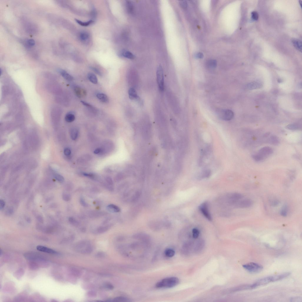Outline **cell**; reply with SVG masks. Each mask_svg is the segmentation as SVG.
Wrapping results in <instances>:
<instances>
[{
	"instance_id": "1",
	"label": "cell",
	"mask_w": 302,
	"mask_h": 302,
	"mask_svg": "<svg viewBox=\"0 0 302 302\" xmlns=\"http://www.w3.org/2000/svg\"><path fill=\"white\" fill-rule=\"evenodd\" d=\"M179 280L176 277H169L165 278L157 282L156 287L158 289L170 288L174 287L178 284Z\"/></svg>"
},
{
	"instance_id": "2",
	"label": "cell",
	"mask_w": 302,
	"mask_h": 302,
	"mask_svg": "<svg viewBox=\"0 0 302 302\" xmlns=\"http://www.w3.org/2000/svg\"><path fill=\"white\" fill-rule=\"evenodd\" d=\"M76 249L78 252L82 254H90L93 251L91 245L88 242L85 241L80 242L77 245Z\"/></svg>"
},
{
	"instance_id": "3",
	"label": "cell",
	"mask_w": 302,
	"mask_h": 302,
	"mask_svg": "<svg viewBox=\"0 0 302 302\" xmlns=\"http://www.w3.org/2000/svg\"><path fill=\"white\" fill-rule=\"evenodd\" d=\"M243 266L248 272L253 274L258 273L263 269V267L262 265L254 262L245 264Z\"/></svg>"
},
{
	"instance_id": "4",
	"label": "cell",
	"mask_w": 302,
	"mask_h": 302,
	"mask_svg": "<svg viewBox=\"0 0 302 302\" xmlns=\"http://www.w3.org/2000/svg\"><path fill=\"white\" fill-rule=\"evenodd\" d=\"M217 113L219 118L225 121L231 120L234 115L233 112L228 109H218L217 111Z\"/></svg>"
},
{
	"instance_id": "5",
	"label": "cell",
	"mask_w": 302,
	"mask_h": 302,
	"mask_svg": "<svg viewBox=\"0 0 302 302\" xmlns=\"http://www.w3.org/2000/svg\"><path fill=\"white\" fill-rule=\"evenodd\" d=\"M156 74L158 87L160 90L163 91L164 88V72L162 67L161 65L157 68Z\"/></svg>"
},
{
	"instance_id": "6",
	"label": "cell",
	"mask_w": 302,
	"mask_h": 302,
	"mask_svg": "<svg viewBox=\"0 0 302 302\" xmlns=\"http://www.w3.org/2000/svg\"><path fill=\"white\" fill-rule=\"evenodd\" d=\"M199 209L208 220H212V218L209 210L208 204L207 202H204L200 204L199 206Z\"/></svg>"
},
{
	"instance_id": "7",
	"label": "cell",
	"mask_w": 302,
	"mask_h": 302,
	"mask_svg": "<svg viewBox=\"0 0 302 302\" xmlns=\"http://www.w3.org/2000/svg\"><path fill=\"white\" fill-rule=\"evenodd\" d=\"M226 197L228 203L234 205L236 202L243 198V196L240 193H232L227 194Z\"/></svg>"
},
{
	"instance_id": "8",
	"label": "cell",
	"mask_w": 302,
	"mask_h": 302,
	"mask_svg": "<svg viewBox=\"0 0 302 302\" xmlns=\"http://www.w3.org/2000/svg\"><path fill=\"white\" fill-rule=\"evenodd\" d=\"M253 201L249 199L239 200L234 204L235 206L240 208H248L252 205Z\"/></svg>"
},
{
	"instance_id": "9",
	"label": "cell",
	"mask_w": 302,
	"mask_h": 302,
	"mask_svg": "<svg viewBox=\"0 0 302 302\" xmlns=\"http://www.w3.org/2000/svg\"><path fill=\"white\" fill-rule=\"evenodd\" d=\"M273 153V150L271 147L266 146L261 148L258 153L263 158L265 159L271 156Z\"/></svg>"
},
{
	"instance_id": "10",
	"label": "cell",
	"mask_w": 302,
	"mask_h": 302,
	"mask_svg": "<svg viewBox=\"0 0 302 302\" xmlns=\"http://www.w3.org/2000/svg\"><path fill=\"white\" fill-rule=\"evenodd\" d=\"M253 289L252 284H244L232 288L229 291H230V293H232V292L233 293V292H237L239 291L250 290V289Z\"/></svg>"
},
{
	"instance_id": "11",
	"label": "cell",
	"mask_w": 302,
	"mask_h": 302,
	"mask_svg": "<svg viewBox=\"0 0 302 302\" xmlns=\"http://www.w3.org/2000/svg\"><path fill=\"white\" fill-rule=\"evenodd\" d=\"M193 246V243L192 242H186L183 245L182 248V251L184 254H190L192 249Z\"/></svg>"
},
{
	"instance_id": "12",
	"label": "cell",
	"mask_w": 302,
	"mask_h": 302,
	"mask_svg": "<svg viewBox=\"0 0 302 302\" xmlns=\"http://www.w3.org/2000/svg\"><path fill=\"white\" fill-rule=\"evenodd\" d=\"M291 274L290 272H287L280 275L272 276V282H275L282 280L289 276Z\"/></svg>"
},
{
	"instance_id": "13",
	"label": "cell",
	"mask_w": 302,
	"mask_h": 302,
	"mask_svg": "<svg viewBox=\"0 0 302 302\" xmlns=\"http://www.w3.org/2000/svg\"><path fill=\"white\" fill-rule=\"evenodd\" d=\"M205 245V242L203 240H199L196 243L195 247L194 248V251L196 253H200L201 251Z\"/></svg>"
},
{
	"instance_id": "14",
	"label": "cell",
	"mask_w": 302,
	"mask_h": 302,
	"mask_svg": "<svg viewBox=\"0 0 302 302\" xmlns=\"http://www.w3.org/2000/svg\"><path fill=\"white\" fill-rule=\"evenodd\" d=\"M37 250H39V251L44 252L50 253V254H56L57 253L56 252L52 249L44 247V246H37Z\"/></svg>"
},
{
	"instance_id": "15",
	"label": "cell",
	"mask_w": 302,
	"mask_h": 302,
	"mask_svg": "<svg viewBox=\"0 0 302 302\" xmlns=\"http://www.w3.org/2000/svg\"><path fill=\"white\" fill-rule=\"evenodd\" d=\"M262 87V85L261 83L255 82L249 83L247 85V88L250 90L260 89Z\"/></svg>"
},
{
	"instance_id": "16",
	"label": "cell",
	"mask_w": 302,
	"mask_h": 302,
	"mask_svg": "<svg viewBox=\"0 0 302 302\" xmlns=\"http://www.w3.org/2000/svg\"><path fill=\"white\" fill-rule=\"evenodd\" d=\"M74 91L76 95L79 98H81L83 96L86 95V94L85 90L78 87H75Z\"/></svg>"
},
{
	"instance_id": "17",
	"label": "cell",
	"mask_w": 302,
	"mask_h": 302,
	"mask_svg": "<svg viewBox=\"0 0 302 302\" xmlns=\"http://www.w3.org/2000/svg\"><path fill=\"white\" fill-rule=\"evenodd\" d=\"M107 208L108 211L112 213L118 212L120 211V208L119 207L113 204H109L107 206Z\"/></svg>"
},
{
	"instance_id": "18",
	"label": "cell",
	"mask_w": 302,
	"mask_h": 302,
	"mask_svg": "<svg viewBox=\"0 0 302 302\" xmlns=\"http://www.w3.org/2000/svg\"><path fill=\"white\" fill-rule=\"evenodd\" d=\"M292 42L295 48L299 51L301 52L302 50V41L297 39H293L292 40Z\"/></svg>"
},
{
	"instance_id": "19",
	"label": "cell",
	"mask_w": 302,
	"mask_h": 302,
	"mask_svg": "<svg viewBox=\"0 0 302 302\" xmlns=\"http://www.w3.org/2000/svg\"><path fill=\"white\" fill-rule=\"evenodd\" d=\"M97 97L101 102L104 103H108L109 101V99L106 95L103 93H98L97 95Z\"/></svg>"
},
{
	"instance_id": "20",
	"label": "cell",
	"mask_w": 302,
	"mask_h": 302,
	"mask_svg": "<svg viewBox=\"0 0 302 302\" xmlns=\"http://www.w3.org/2000/svg\"><path fill=\"white\" fill-rule=\"evenodd\" d=\"M128 94L129 97L132 100H136L138 98L137 93L135 90L133 88H132L129 89Z\"/></svg>"
},
{
	"instance_id": "21",
	"label": "cell",
	"mask_w": 302,
	"mask_h": 302,
	"mask_svg": "<svg viewBox=\"0 0 302 302\" xmlns=\"http://www.w3.org/2000/svg\"><path fill=\"white\" fill-rule=\"evenodd\" d=\"M59 72L63 77L67 80L70 81L73 80V77L65 71L61 70L59 71Z\"/></svg>"
},
{
	"instance_id": "22",
	"label": "cell",
	"mask_w": 302,
	"mask_h": 302,
	"mask_svg": "<svg viewBox=\"0 0 302 302\" xmlns=\"http://www.w3.org/2000/svg\"><path fill=\"white\" fill-rule=\"evenodd\" d=\"M268 141L271 144L275 146L278 145L280 143V140L279 138L275 136H271L269 139Z\"/></svg>"
},
{
	"instance_id": "23",
	"label": "cell",
	"mask_w": 302,
	"mask_h": 302,
	"mask_svg": "<svg viewBox=\"0 0 302 302\" xmlns=\"http://www.w3.org/2000/svg\"><path fill=\"white\" fill-rule=\"evenodd\" d=\"M207 66L210 69H214L216 67L217 65V61L215 60H209L207 61Z\"/></svg>"
},
{
	"instance_id": "24",
	"label": "cell",
	"mask_w": 302,
	"mask_h": 302,
	"mask_svg": "<svg viewBox=\"0 0 302 302\" xmlns=\"http://www.w3.org/2000/svg\"><path fill=\"white\" fill-rule=\"evenodd\" d=\"M211 172L209 170H205L203 171L198 176V179H201L209 177L210 176Z\"/></svg>"
},
{
	"instance_id": "25",
	"label": "cell",
	"mask_w": 302,
	"mask_h": 302,
	"mask_svg": "<svg viewBox=\"0 0 302 302\" xmlns=\"http://www.w3.org/2000/svg\"><path fill=\"white\" fill-rule=\"evenodd\" d=\"M88 78L91 82L94 84H97L98 82V80L95 75L92 73H90L88 74Z\"/></svg>"
},
{
	"instance_id": "26",
	"label": "cell",
	"mask_w": 302,
	"mask_h": 302,
	"mask_svg": "<svg viewBox=\"0 0 302 302\" xmlns=\"http://www.w3.org/2000/svg\"><path fill=\"white\" fill-rule=\"evenodd\" d=\"M165 254L166 256L169 258H172L174 256L175 251L174 250L171 248H167L165 251Z\"/></svg>"
},
{
	"instance_id": "27",
	"label": "cell",
	"mask_w": 302,
	"mask_h": 302,
	"mask_svg": "<svg viewBox=\"0 0 302 302\" xmlns=\"http://www.w3.org/2000/svg\"><path fill=\"white\" fill-rule=\"evenodd\" d=\"M78 135V131L76 128H73L71 130L70 136L72 140H75L77 138Z\"/></svg>"
},
{
	"instance_id": "28",
	"label": "cell",
	"mask_w": 302,
	"mask_h": 302,
	"mask_svg": "<svg viewBox=\"0 0 302 302\" xmlns=\"http://www.w3.org/2000/svg\"><path fill=\"white\" fill-rule=\"evenodd\" d=\"M122 56L125 58L129 59H133L135 57L134 55L130 51H124L122 53Z\"/></svg>"
},
{
	"instance_id": "29",
	"label": "cell",
	"mask_w": 302,
	"mask_h": 302,
	"mask_svg": "<svg viewBox=\"0 0 302 302\" xmlns=\"http://www.w3.org/2000/svg\"><path fill=\"white\" fill-rule=\"evenodd\" d=\"M75 119V115L72 113H69L67 114L65 117V120L68 122H73Z\"/></svg>"
},
{
	"instance_id": "30",
	"label": "cell",
	"mask_w": 302,
	"mask_h": 302,
	"mask_svg": "<svg viewBox=\"0 0 302 302\" xmlns=\"http://www.w3.org/2000/svg\"><path fill=\"white\" fill-rule=\"evenodd\" d=\"M111 225H107V226L100 227L97 229V233L100 234L103 233L108 231Z\"/></svg>"
},
{
	"instance_id": "31",
	"label": "cell",
	"mask_w": 302,
	"mask_h": 302,
	"mask_svg": "<svg viewBox=\"0 0 302 302\" xmlns=\"http://www.w3.org/2000/svg\"><path fill=\"white\" fill-rule=\"evenodd\" d=\"M113 302H131L130 299L123 296H119L113 299Z\"/></svg>"
},
{
	"instance_id": "32",
	"label": "cell",
	"mask_w": 302,
	"mask_h": 302,
	"mask_svg": "<svg viewBox=\"0 0 302 302\" xmlns=\"http://www.w3.org/2000/svg\"><path fill=\"white\" fill-rule=\"evenodd\" d=\"M286 128L288 130H299L300 128V125L296 124H293L288 125Z\"/></svg>"
},
{
	"instance_id": "33",
	"label": "cell",
	"mask_w": 302,
	"mask_h": 302,
	"mask_svg": "<svg viewBox=\"0 0 302 302\" xmlns=\"http://www.w3.org/2000/svg\"><path fill=\"white\" fill-rule=\"evenodd\" d=\"M252 157L254 161L257 162H261L264 159L258 153L253 154Z\"/></svg>"
},
{
	"instance_id": "34",
	"label": "cell",
	"mask_w": 302,
	"mask_h": 302,
	"mask_svg": "<svg viewBox=\"0 0 302 302\" xmlns=\"http://www.w3.org/2000/svg\"><path fill=\"white\" fill-rule=\"evenodd\" d=\"M75 20L79 25L83 26H89L94 22V21L92 20H90L87 22H83L77 19H76Z\"/></svg>"
},
{
	"instance_id": "35",
	"label": "cell",
	"mask_w": 302,
	"mask_h": 302,
	"mask_svg": "<svg viewBox=\"0 0 302 302\" xmlns=\"http://www.w3.org/2000/svg\"><path fill=\"white\" fill-rule=\"evenodd\" d=\"M288 207L286 205H285L282 207L280 211V214L281 216L286 217L288 214Z\"/></svg>"
},
{
	"instance_id": "36",
	"label": "cell",
	"mask_w": 302,
	"mask_h": 302,
	"mask_svg": "<svg viewBox=\"0 0 302 302\" xmlns=\"http://www.w3.org/2000/svg\"><path fill=\"white\" fill-rule=\"evenodd\" d=\"M69 221L71 224L75 227H78L80 225V223L78 221L72 217L69 218Z\"/></svg>"
},
{
	"instance_id": "37",
	"label": "cell",
	"mask_w": 302,
	"mask_h": 302,
	"mask_svg": "<svg viewBox=\"0 0 302 302\" xmlns=\"http://www.w3.org/2000/svg\"><path fill=\"white\" fill-rule=\"evenodd\" d=\"M127 6L128 11L130 13H132L134 11V6L133 3L130 1H127Z\"/></svg>"
},
{
	"instance_id": "38",
	"label": "cell",
	"mask_w": 302,
	"mask_h": 302,
	"mask_svg": "<svg viewBox=\"0 0 302 302\" xmlns=\"http://www.w3.org/2000/svg\"><path fill=\"white\" fill-rule=\"evenodd\" d=\"M192 234L193 238L195 239H197L199 236V231L196 228H194L192 230Z\"/></svg>"
},
{
	"instance_id": "39",
	"label": "cell",
	"mask_w": 302,
	"mask_h": 302,
	"mask_svg": "<svg viewBox=\"0 0 302 302\" xmlns=\"http://www.w3.org/2000/svg\"><path fill=\"white\" fill-rule=\"evenodd\" d=\"M89 35L87 33L83 32L80 33V37L82 41H84L87 40L89 38Z\"/></svg>"
},
{
	"instance_id": "40",
	"label": "cell",
	"mask_w": 302,
	"mask_h": 302,
	"mask_svg": "<svg viewBox=\"0 0 302 302\" xmlns=\"http://www.w3.org/2000/svg\"><path fill=\"white\" fill-rule=\"evenodd\" d=\"M269 202L271 205L273 207L277 206L279 203V202L278 200L273 198L270 200Z\"/></svg>"
},
{
	"instance_id": "41",
	"label": "cell",
	"mask_w": 302,
	"mask_h": 302,
	"mask_svg": "<svg viewBox=\"0 0 302 302\" xmlns=\"http://www.w3.org/2000/svg\"><path fill=\"white\" fill-rule=\"evenodd\" d=\"M103 212H98V211H92L90 213V216L92 217H96L100 216L101 215H102V214H104Z\"/></svg>"
},
{
	"instance_id": "42",
	"label": "cell",
	"mask_w": 302,
	"mask_h": 302,
	"mask_svg": "<svg viewBox=\"0 0 302 302\" xmlns=\"http://www.w3.org/2000/svg\"><path fill=\"white\" fill-rule=\"evenodd\" d=\"M54 177L56 180L60 182H64V179L63 177L60 175L56 174L54 175Z\"/></svg>"
},
{
	"instance_id": "43",
	"label": "cell",
	"mask_w": 302,
	"mask_h": 302,
	"mask_svg": "<svg viewBox=\"0 0 302 302\" xmlns=\"http://www.w3.org/2000/svg\"><path fill=\"white\" fill-rule=\"evenodd\" d=\"M181 7L183 9H186L187 8L188 5L186 1H180L179 2Z\"/></svg>"
},
{
	"instance_id": "44",
	"label": "cell",
	"mask_w": 302,
	"mask_h": 302,
	"mask_svg": "<svg viewBox=\"0 0 302 302\" xmlns=\"http://www.w3.org/2000/svg\"><path fill=\"white\" fill-rule=\"evenodd\" d=\"M63 199L65 201H68L71 199V197L70 195L64 193L62 195Z\"/></svg>"
},
{
	"instance_id": "45",
	"label": "cell",
	"mask_w": 302,
	"mask_h": 302,
	"mask_svg": "<svg viewBox=\"0 0 302 302\" xmlns=\"http://www.w3.org/2000/svg\"><path fill=\"white\" fill-rule=\"evenodd\" d=\"M27 45L29 47H32L35 45V41L32 39H29L27 40L26 41Z\"/></svg>"
},
{
	"instance_id": "46",
	"label": "cell",
	"mask_w": 302,
	"mask_h": 302,
	"mask_svg": "<svg viewBox=\"0 0 302 302\" xmlns=\"http://www.w3.org/2000/svg\"><path fill=\"white\" fill-rule=\"evenodd\" d=\"M71 272L72 275L75 276H79L80 275V271L74 268H72L71 270Z\"/></svg>"
},
{
	"instance_id": "47",
	"label": "cell",
	"mask_w": 302,
	"mask_h": 302,
	"mask_svg": "<svg viewBox=\"0 0 302 302\" xmlns=\"http://www.w3.org/2000/svg\"><path fill=\"white\" fill-rule=\"evenodd\" d=\"M252 17L255 20H258L259 17L258 14L257 12L254 11L252 12L251 13Z\"/></svg>"
},
{
	"instance_id": "48",
	"label": "cell",
	"mask_w": 302,
	"mask_h": 302,
	"mask_svg": "<svg viewBox=\"0 0 302 302\" xmlns=\"http://www.w3.org/2000/svg\"><path fill=\"white\" fill-rule=\"evenodd\" d=\"M80 202L81 205L83 207H87L88 206V204L86 202L84 198L82 196L80 198Z\"/></svg>"
},
{
	"instance_id": "49",
	"label": "cell",
	"mask_w": 302,
	"mask_h": 302,
	"mask_svg": "<svg viewBox=\"0 0 302 302\" xmlns=\"http://www.w3.org/2000/svg\"><path fill=\"white\" fill-rule=\"evenodd\" d=\"M301 297H292L290 299V301L292 302H300L302 301Z\"/></svg>"
},
{
	"instance_id": "50",
	"label": "cell",
	"mask_w": 302,
	"mask_h": 302,
	"mask_svg": "<svg viewBox=\"0 0 302 302\" xmlns=\"http://www.w3.org/2000/svg\"><path fill=\"white\" fill-rule=\"evenodd\" d=\"M105 180L109 185L110 186H112L113 185V182L112 178L110 177L107 176Z\"/></svg>"
},
{
	"instance_id": "51",
	"label": "cell",
	"mask_w": 302,
	"mask_h": 302,
	"mask_svg": "<svg viewBox=\"0 0 302 302\" xmlns=\"http://www.w3.org/2000/svg\"><path fill=\"white\" fill-rule=\"evenodd\" d=\"M106 254L105 253L103 252H99L97 253L95 255V256L97 258H102L105 257Z\"/></svg>"
},
{
	"instance_id": "52",
	"label": "cell",
	"mask_w": 302,
	"mask_h": 302,
	"mask_svg": "<svg viewBox=\"0 0 302 302\" xmlns=\"http://www.w3.org/2000/svg\"><path fill=\"white\" fill-rule=\"evenodd\" d=\"M87 295L90 297H95L97 296V293L93 291H90L87 293Z\"/></svg>"
},
{
	"instance_id": "53",
	"label": "cell",
	"mask_w": 302,
	"mask_h": 302,
	"mask_svg": "<svg viewBox=\"0 0 302 302\" xmlns=\"http://www.w3.org/2000/svg\"><path fill=\"white\" fill-rule=\"evenodd\" d=\"M30 267L32 269L35 270L38 268V265L36 263H31L30 264Z\"/></svg>"
},
{
	"instance_id": "54",
	"label": "cell",
	"mask_w": 302,
	"mask_h": 302,
	"mask_svg": "<svg viewBox=\"0 0 302 302\" xmlns=\"http://www.w3.org/2000/svg\"><path fill=\"white\" fill-rule=\"evenodd\" d=\"M64 154L65 155L68 156H70L71 154V151L69 148H66L65 149L64 151Z\"/></svg>"
},
{
	"instance_id": "55",
	"label": "cell",
	"mask_w": 302,
	"mask_h": 302,
	"mask_svg": "<svg viewBox=\"0 0 302 302\" xmlns=\"http://www.w3.org/2000/svg\"><path fill=\"white\" fill-rule=\"evenodd\" d=\"M5 206V202L3 200H0V209H3Z\"/></svg>"
},
{
	"instance_id": "56",
	"label": "cell",
	"mask_w": 302,
	"mask_h": 302,
	"mask_svg": "<svg viewBox=\"0 0 302 302\" xmlns=\"http://www.w3.org/2000/svg\"><path fill=\"white\" fill-rule=\"evenodd\" d=\"M91 69H92V70L94 71L95 72V73L101 76H102V74H101V72H100L98 70V69H96V68L93 67Z\"/></svg>"
},
{
	"instance_id": "57",
	"label": "cell",
	"mask_w": 302,
	"mask_h": 302,
	"mask_svg": "<svg viewBox=\"0 0 302 302\" xmlns=\"http://www.w3.org/2000/svg\"><path fill=\"white\" fill-rule=\"evenodd\" d=\"M203 57V55L201 53H198L195 55L196 57L198 58H202Z\"/></svg>"
},
{
	"instance_id": "58",
	"label": "cell",
	"mask_w": 302,
	"mask_h": 302,
	"mask_svg": "<svg viewBox=\"0 0 302 302\" xmlns=\"http://www.w3.org/2000/svg\"><path fill=\"white\" fill-rule=\"evenodd\" d=\"M105 286L107 288L110 289V290H112L114 288L113 286L111 284H107L105 285Z\"/></svg>"
},
{
	"instance_id": "59",
	"label": "cell",
	"mask_w": 302,
	"mask_h": 302,
	"mask_svg": "<svg viewBox=\"0 0 302 302\" xmlns=\"http://www.w3.org/2000/svg\"><path fill=\"white\" fill-rule=\"evenodd\" d=\"M102 150L101 148H98L96 149L94 151V154H98L102 152Z\"/></svg>"
},
{
	"instance_id": "60",
	"label": "cell",
	"mask_w": 302,
	"mask_h": 302,
	"mask_svg": "<svg viewBox=\"0 0 302 302\" xmlns=\"http://www.w3.org/2000/svg\"><path fill=\"white\" fill-rule=\"evenodd\" d=\"M37 219L39 222L41 223H43L44 222V220H43L42 217L41 216H37Z\"/></svg>"
},
{
	"instance_id": "61",
	"label": "cell",
	"mask_w": 302,
	"mask_h": 302,
	"mask_svg": "<svg viewBox=\"0 0 302 302\" xmlns=\"http://www.w3.org/2000/svg\"><path fill=\"white\" fill-rule=\"evenodd\" d=\"M9 213L10 214H12L13 212V210L12 208H10L9 210Z\"/></svg>"
},
{
	"instance_id": "62",
	"label": "cell",
	"mask_w": 302,
	"mask_h": 302,
	"mask_svg": "<svg viewBox=\"0 0 302 302\" xmlns=\"http://www.w3.org/2000/svg\"><path fill=\"white\" fill-rule=\"evenodd\" d=\"M86 229H84V228H82V229H81V230L83 232H85L86 231Z\"/></svg>"
},
{
	"instance_id": "63",
	"label": "cell",
	"mask_w": 302,
	"mask_h": 302,
	"mask_svg": "<svg viewBox=\"0 0 302 302\" xmlns=\"http://www.w3.org/2000/svg\"><path fill=\"white\" fill-rule=\"evenodd\" d=\"M27 222L29 223H30V222H31V220H30V218H27Z\"/></svg>"
},
{
	"instance_id": "64",
	"label": "cell",
	"mask_w": 302,
	"mask_h": 302,
	"mask_svg": "<svg viewBox=\"0 0 302 302\" xmlns=\"http://www.w3.org/2000/svg\"><path fill=\"white\" fill-rule=\"evenodd\" d=\"M300 5L301 7V5H302V1H300Z\"/></svg>"
}]
</instances>
